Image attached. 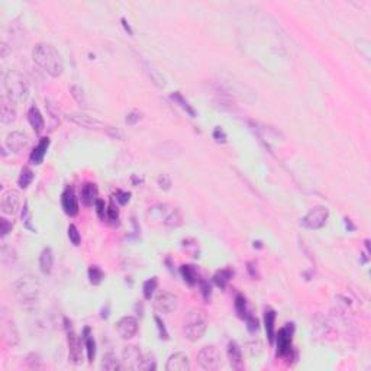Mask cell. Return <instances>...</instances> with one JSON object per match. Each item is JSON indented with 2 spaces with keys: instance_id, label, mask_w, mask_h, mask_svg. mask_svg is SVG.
I'll return each instance as SVG.
<instances>
[{
  "instance_id": "1",
  "label": "cell",
  "mask_w": 371,
  "mask_h": 371,
  "mask_svg": "<svg viewBox=\"0 0 371 371\" xmlns=\"http://www.w3.org/2000/svg\"><path fill=\"white\" fill-rule=\"evenodd\" d=\"M34 61L47 74L51 77H60L64 71V61L58 50L47 42L36 44L32 53Z\"/></svg>"
},
{
  "instance_id": "2",
  "label": "cell",
  "mask_w": 371,
  "mask_h": 371,
  "mask_svg": "<svg viewBox=\"0 0 371 371\" xmlns=\"http://www.w3.org/2000/svg\"><path fill=\"white\" fill-rule=\"evenodd\" d=\"M12 289L18 301L23 306L35 304L41 293V284L35 276H23L18 279L13 283Z\"/></svg>"
},
{
  "instance_id": "3",
  "label": "cell",
  "mask_w": 371,
  "mask_h": 371,
  "mask_svg": "<svg viewBox=\"0 0 371 371\" xmlns=\"http://www.w3.org/2000/svg\"><path fill=\"white\" fill-rule=\"evenodd\" d=\"M4 90L6 99L10 103H22L28 99V83L23 75L18 71H7L4 75Z\"/></svg>"
},
{
  "instance_id": "4",
  "label": "cell",
  "mask_w": 371,
  "mask_h": 371,
  "mask_svg": "<svg viewBox=\"0 0 371 371\" xmlns=\"http://www.w3.org/2000/svg\"><path fill=\"white\" fill-rule=\"evenodd\" d=\"M208 329V315L203 309H192L184 318V335L190 341H199Z\"/></svg>"
},
{
  "instance_id": "5",
  "label": "cell",
  "mask_w": 371,
  "mask_h": 371,
  "mask_svg": "<svg viewBox=\"0 0 371 371\" xmlns=\"http://www.w3.org/2000/svg\"><path fill=\"white\" fill-rule=\"evenodd\" d=\"M197 363L203 370L216 371L222 367V355L213 345L203 347L197 354Z\"/></svg>"
},
{
  "instance_id": "6",
  "label": "cell",
  "mask_w": 371,
  "mask_h": 371,
  "mask_svg": "<svg viewBox=\"0 0 371 371\" xmlns=\"http://www.w3.org/2000/svg\"><path fill=\"white\" fill-rule=\"evenodd\" d=\"M0 328H1V339L4 344L9 347H16L19 344V332L16 329V325L13 319L7 315L6 307L1 309V316H0Z\"/></svg>"
},
{
  "instance_id": "7",
  "label": "cell",
  "mask_w": 371,
  "mask_h": 371,
  "mask_svg": "<svg viewBox=\"0 0 371 371\" xmlns=\"http://www.w3.org/2000/svg\"><path fill=\"white\" fill-rule=\"evenodd\" d=\"M293 332H295V325L287 323L283 326L279 334L276 335V342H277V355L279 357H289L292 353V341H293Z\"/></svg>"
},
{
  "instance_id": "8",
  "label": "cell",
  "mask_w": 371,
  "mask_h": 371,
  "mask_svg": "<svg viewBox=\"0 0 371 371\" xmlns=\"http://www.w3.org/2000/svg\"><path fill=\"white\" fill-rule=\"evenodd\" d=\"M329 216V211L325 206H316L313 208L304 218H301L300 225L306 229H320L322 226H325V223L328 221Z\"/></svg>"
},
{
  "instance_id": "9",
  "label": "cell",
  "mask_w": 371,
  "mask_h": 371,
  "mask_svg": "<svg viewBox=\"0 0 371 371\" xmlns=\"http://www.w3.org/2000/svg\"><path fill=\"white\" fill-rule=\"evenodd\" d=\"M177 306H178V297L170 292L159 293L154 300V307L159 313H171L177 309Z\"/></svg>"
},
{
  "instance_id": "10",
  "label": "cell",
  "mask_w": 371,
  "mask_h": 371,
  "mask_svg": "<svg viewBox=\"0 0 371 371\" xmlns=\"http://www.w3.org/2000/svg\"><path fill=\"white\" fill-rule=\"evenodd\" d=\"M19 206H20V193L18 190L10 189L3 193L0 208L4 215H15L19 211Z\"/></svg>"
},
{
  "instance_id": "11",
  "label": "cell",
  "mask_w": 371,
  "mask_h": 371,
  "mask_svg": "<svg viewBox=\"0 0 371 371\" xmlns=\"http://www.w3.org/2000/svg\"><path fill=\"white\" fill-rule=\"evenodd\" d=\"M67 341H69V361L74 366L83 363V351H81V341L75 335L73 329L67 331Z\"/></svg>"
},
{
  "instance_id": "12",
  "label": "cell",
  "mask_w": 371,
  "mask_h": 371,
  "mask_svg": "<svg viewBox=\"0 0 371 371\" xmlns=\"http://www.w3.org/2000/svg\"><path fill=\"white\" fill-rule=\"evenodd\" d=\"M116 331L122 339H131L138 332V320L134 316H124L116 323Z\"/></svg>"
},
{
  "instance_id": "13",
  "label": "cell",
  "mask_w": 371,
  "mask_h": 371,
  "mask_svg": "<svg viewBox=\"0 0 371 371\" xmlns=\"http://www.w3.org/2000/svg\"><path fill=\"white\" fill-rule=\"evenodd\" d=\"M141 358H142V353H141V350H140L137 345H128V347L124 348V353H122V363H124V367H125V369L138 370V366H140Z\"/></svg>"
},
{
  "instance_id": "14",
  "label": "cell",
  "mask_w": 371,
  "mask_h": 371,
  "mask_svg": "<svg viewBox=\"0 0 371 371\" xmlns=\"http://www.w3.org/2000/svg\"><path fill=\"white\" fill-rule=\"evenodd\" d=\"M61 206L69 216H75L78 213V200L73 187H66V190L61 194Z\"/></svg>"
},
{
  "instance_id": "15",
  "label": "cell",
  "mask_w": 371,
  "mask_h": 371,
  "mask_svg": "<svg viewBox=\"0 0 371 371\" xmlns=\"http://www.w3.org/2000/svg\"><path fill=\"white\" fill-rule=\"evenodd\" d=\"M28 142H29L28 137H26L23 132H19V131L10 132V134L6 137V140H4L6 147H7L9 151H12V152H20L22 149H25L28 147Z\"/></svg>"
},
{
  "instance_id": "16",
  "label": "cell",
  "mask_w": 371,
  "mask_h": 371,
  "mask_svg": "<svg viewBox=\"0 0 371 371\" xmlns=\"http://www.w3.org/2000/svg\"><path fill=\"white\" fill-rule=\"evenodd\" d=\"M167 371H189L190 370V361L189 357L184 353H174L168 357L167 364H165Z\"/></svg>"
},
{
  "instance_id": "17",
  "label": "cell",
  "mask_w": 371,
  "mask_h": 371,
  "mask_svg": "<svg viewBox=\"0 0 371 371\" xmlns=\"http://www.w3.org/2000/svg\"><path fill=\"white\" fill-rule=\"evenodd\" d=\"M99 190L94 183H84L80 189V197L84 206H93L99 199Z\"/></svg>"
},
{
  "instance_id": "18",
  "label": "cell",
  "mask_w": 371,
  "mask_h": 371,
  "mask_svg": "<svg viewBox=\"0 0 371 371\" xmlns=\"http://www.w3.org/2000/svg\"><path fill=\"white\" fill-rule=\"evenodd\" d=\"M228 358L233 370H242L244 369V360H242V350L235 342L230 341L228 344Z\"/></svg>"
},
{
  "instance_id": "19",
  "label": "cell",
  "mask_w": 371,
  "mask_h": 371,
  "mask_svg": "<svg viewBox=\"0 0 371 371\" xmlns=\"http://www.w3.org/2000/svg\"><path fill=\"white\" fill-rule=\"evenodd\" d=\"M28 121L31 124V126L34 128V131L36 134H41L45 128V122H44V116L41 113V110L36 106H31L28 110Z\"/></svg>"
},
{
  "instance_id": "20",
  "label": "cell",
  "mask_w": 371,
  "mask_h": 371,
  "mask_svg": "<svg viewBox=\"0 0 371 371\" xmlns=\"http://www.w3.org/2000/svg\"><path fill=\"white\" fill-rule=\"evenodd\" d=\"M48 148H50V140H48V138H42V140L39 141V144L32 149V152H31V157H29L31 162L35 164V165H39V164L44 161Z\"/></svg>"
},
{
  "instance_id": "21",
  "label": "cell",
  "mask_w": 371,
  "mask_h": 371,
  "mask_svg": "<svg viewBox=\"0 0 371 371\" xmlns=\"http://www.w3.org/2000/svg\"><path fill=\"white\" fill-rule=\"evenodd\" d=\"M69 119L73 124L83 126V128H97L102 125L97 119H94L93 116H88L86 113H71V115H69Z\"/></svg>"
},
{
  "instance_id": "22",
  "label": "cell",
  "mask_w": 371,
  "mask_h": 371,
  "mask_svg": "<svg viewBox=\"0 0 371 371\" xmlns=\"http://www.w3.org/2000/svg\"><path fill=\"white\" fill-rule=\"evenodd\" d=\"M39 267L44 274H50L54 267V254L51 248H44L39 255Z\"/></svg>"
},
{
  "instance_id": "23",
  "label": "cell",
  "mask_w": 371,
  "mask_h": 371,
  "mask_svg": "<svg viewBox=\"0 0 371 371\" xmlns=\"http://www.w3.org/2000/svg\"><path fill=\"white\" fill-rule=\"evenodd\" d=\"M274 323H276V312L273 309L265 310L264 315V326H265V332H267V338L268 341L273 344L276 339V331H274Z\"/></svg>"
},
{
  "instance_id": "24",
  "label": "cell",
  "mask_w": 371,
  "mask_h": 371,
  "mask_svg": "<svg viewBox=\"0 0 371 371\" xmlns=\"http://www.w3.org/2000/svg\"><path fill=\"white\" fill-rule=\"evenodd\" d=\"M162 222H164V225H165L167 228H170V229L178 228V226L183 223V213H181V211H180L178 208L171 209L170 212L165 213Z\"/></svg>"
},
{
  "instance_id": "25",
  "label": "cell",
  "mask_w": 371,
  "mask_h": 371,
  "mask_svg": "<svg viewBox=\"0 0 371 371\" xmlns=\"http://www.w3.org/2000/svg\"><path fill=\"white\" fill-rule=\"evenodd\" d=\"M13 103H10L7 99H1V112H0V119H1V124L4 125H9L12 124L15 119H16V112L15 109L12 107Z\"/></svg>"
},
{
  "instance_id": "26",
  "label": "cell",
  "mask_w": 371,
  "mask_h": 371,
  "mask_svg": "<svg viewBox=\"0 0 371 371\" xmlns=\"http://www.w3.org/2000/svg\"><path fill=\"white\" fill-rule=\"evenodd\" d=\"M83 339H84V345H86V351H87V360H88V363H93L94 358H96V341L90 335V329L88 328L84 329Z\"/></svg>"
},
{
  "instance_id": "27",
  "label": "cell",
  "mask_w": 371,
  "mask_h": 371,
  "mask_svg": "<svg viewBox=\"0 0 371 371\" xmlns=\"http://www.w3.org/2000/svg\"><path fill=\"white\" fill-rule=\"evenodd\" d=\"M102 370L106 371H116L121 370L124 366L121 364V361L116 358V355L113 353H107L103 355V360H102Z\"/></svg>"
},
{
  "instance_id": "28",
  "label": "cell",
  "mask_w": 371,
  "mask_h": 371,
  "mask_svg": "<svg viewBox=\"0 0 371 371\" xmlns=\"http://www.w3.org/2000/svg\"><path fill=\"white\" fill-rule=\"evenodd\" d=\"M180 273H181L184 282H186L189 286H194V284L199 282V279H197V271H196V268H194L193 265H190V264L181 265Z\"/></svg>"
},
{
  "instance_id": "29",
  "label": "cell",
  "mask_w": 371,
  "mask_h": 371,
  "mask_svg": "<svg viewBox=\"0 0 371 371\" xmlns=\"http://www.w3.org/2000/svg\"><path fill=\"white\" fill-rule=\"evenodd\" d=\"M233 276V271L230 268H223V270H219L215 276H213V282L218 287L221 289H225L226 284L229 283V280L232 279Z\"/></svg>"
},
{
  "instance_id": "30",
  "label": "cell",
  "mask_w": 371,
  "mask_h": 371,
  "mask_svg": "<svg viewBox=\"0 0 371 371\" xmlns=\"http://www.w3.org/2000/svg\"><path fill=\"white\" fill-rule=\"evenodd\" d=\"M157 369V361H155V357L152 354H142V358L140 361V366H138V370L142 371H154Z\"/></svg>"
},
{
  "instance_id": "31",
  "label": "cell",
  "mask_w": 371,
  "mask_h": 371,
  "mask_svg": "<svg viewBox=\"0 0 371 371\" xmlns=\"http://www.w3.org/2000/svg\"><path fill=\"white\" fill-rule=\"evenodd\" d=\"M32 180H34V171H32L29 167L22 168L20 176H19V178H18L19 187H20V189H26V187L32 183Z\"/></svg>"
},
{
  "instance_id": "32",
  "label": "cell",
  "mask_w": 371,
  "mask_h": 371,
  "mask_svg": "<svg viewBox=\"0 0 371 371\" xmlns=\"http://www.w3.org/2000/svg\"><path fill=\"white\" fill-rule=\"evenodd\" d=\"M103 279H105V273L102 271L100 267L91 265V267L88 268V280H90V283H91L93 286H99V284L103 282Z\"/></svg>"
},
{
  "instance_id": "33",
  "label": "cell",
  "mask_w": 371,
  "mask_h": 371,
  "mask_svg": "<svg viewBox=\"0 0 371 371\" xmlns=\"http://www.w3.org/2000/svg\"><path fill=\"white\" fill-rule=\"evenodd\" d=\"M235 312L238 315V318L241 319H245L247 315H248V310H247V300L242 295H236L235 297Z\"/></svg>"
},
{
  "instance_id": "34",
  "label": "cell",
  "mask_w": 371,
  "mask_h": 371,
  "mask_svg": "<svg viewBox=\"0 0 371 371\" xmlns=\"http://www.w3.org/2000/svg\"><path fill=\"white\" fill-rule=\"evenodd\" d=\"M171 99H173L174 102H177V103H178V105H180V106H181V107H183V109L189 113V115H190V116H196L194 109L189 105V102H187V100L181 96V93H180V91H174V93L171 94Z\"/></svg>"
},
{
  "instance_id": "35",
  "label": "cell",
  "mask_w": 371,
  "mask_h": 371,
  "mask_svg": "<svg viewBox=\"0 0 371 371\" xmlns=\"http://www.w3.org/2000/svg\"><path fill=\"white\" fill-rule=\"evenodd\" d=\"M70 93H71V96H73V99H74L75 102L80 105V106H86L87 105V100H86V94H84V90L80 87V86H71L70 87Z\"/></svg>"
},
{
  "instance_id": "36",
  "label": "cell",
  "mask_w": 371,
  "mask_h": 371,
  "mask_svg": "<svg viewBox=\"0 0 371 371\" xmlns=\"http://www.w3.org/2000/svg\"><path fill=\"white\" fill-rule=\"evenodd\" d=\"M157 286H158V279H157V277H151V279H148V280L144 283L142 292H144V297H145L147 300H149V299L152 297L155 289H157Z\"/></svg>"
},
{
  "instance_id": "37",
  "label": "cell",
  "mask_w": 371,
  "mask_h": 371,
  "mask_svg": "<svg viewBox=\"0 0 371 371\" xmlns=\"http://www.w3.org/2000/svg\"><path fill=\"white\" fill-rule=\"evenodd\" d=\"M26 366L32 370H39L42 369V360L38 354L35 353H31L28 357H26Z\"/></svg>"
},
{
  "instance_id": "38",
  "label": "cell",
  "mask_w": 371,
  "mask_h": 371,
  "mask_svg": "<svg viewBox=\"0 0 371 371\" xmlns=\"http://www.w3.org/2000/svg\"><path fill=\"white\" fill-rule=\"evenodd\" d=\"M199 287H200V293H202L203 299H205L206 301H209V300H211V296H212V286L209 284V282H206V280H199Z\"/></svg>"
},
{
  "instance_id": "39",
  "label": "cell",
  "mask_w": 371,
  "mask_h": 371,
  "mask_svg": "<svg viewBox=\"0 0 371 371\" xmlns=\"http://www.w3.org/2000/svg\"><path fill=\"white\" fill-rule=\"evenodd\" d=\"M107 218H109L110 223L118 225V221H119V212H118V208L115 206L113 200L110 202V205H109V208H107Z\"/></svg>"
},
{
  "instance_id": "40",
  "label": "cell",
  "mask_w": 371,
  "mask_h": 371,
  "mask_svg": "<svg viewBox=\"0 0 371 371\" xmlns=\"http://www.w3.org/2000/svg\"><path fill=\"white\" fill-rule=\"evenodd\" d=\"M94 206H96V213H97L99 219H100V221H105V218L107 216V209H106L105 202H103L102 199H97L96 203H94Z\"/></svg>"
},
{
  "instance_id": "41",
  "label": "cell",
  "mask_w": 371,
  "mask_h": 371,
  "mask_svg": "<svg viewBox=\"0 0 371 371\" xmlns=\"http://www.w3.org/2000/svg\"><path fill=\"white\" fill-rule=\"evenodd\" d=\"M245 320H247V328H248V331L251 332V334H255L257 331H258V319L255 318V316H252V315H247V318H245Z\"/></svg>"
},
{
  "instance_id": "42",
  "label": "cell",
  "mask_w": 371,
  "mask_h": 371,
  "mask_svg": "<svg viewBox=\"0 0 371 371\" xmlns=\"http://www.w3.org/2000/svg\"><path fill=\"white\" fill-rule=\"evenodd\" d=\"M69 238H70V241H71V244L73 245H80V241H81V236H80V232H78V229L75 228V225H70L69 226Z\"/></svg>"
},
{
  "instance_id": "43",
  "label": "cell",
  "mask_w": 371,
  "mask_h": 371,
  "mask_svg": "<svg viewBox=\"0 0 371 371\" xmlns=\"http://www.w3.org/2000/svg\"><path fill=\"white\" fill-rule=\"evenodd\" d=\"M154 320H155V323H157V328H158V335H159V338L161 339H168V332H167V329H165V325H164V322L159 319V316H154Z\"/></svg>"
},
{
  "instance_id": "44",
  "label": "cell",
  "mask_w": 371,
  "mask_h": 371,
  "mask_svg": "<svg viewBox=\"0 0 371 371\" xmlns=\"http://www.w3.org/2000/svg\"><path fill=\"white\" fill-rule=\"evenodd\" d=\"M141 118H142V115H141L140 110H132V112H129V113L126 115V124L132 126V125H135L137 122H140Z\"/></svg>"
},
{
  "instance_id": "45",
  "label": "cell",
  "mask_w": 371,
  "mask_h": 371,
  "mask_svg": "<svg viewBox=\"0 0 371 371\" xmlns=\"http://www.w3.org/2000/svg\"><path fill=\"white\" fill-rule=\"evenodd\" d=\"M158 186H159L162 190H170V187H171V178H170V176H168V174H161V176L158 177Z\"/></svg>"
},
{
  "instance_id": "46",
  "label": "cell",
  "mask_w": 371,
  "mask_h": 371,
  "mask_svg": "<svg viewBox=\"0 0 371 371\" xmlns=\"http://www.w3.org/2000/svg\"><path fill=\"white\" fill-rule=\"evenodd\" d=\"M129 199H131V193H128V192H118L116 193V200L121 203V205H126L128 202H129Z\"/></svg>"
},
{
  "instance_id": "47",
  "label": "cell",
  "mask_w": 371,
  "mask_h": 371,
  "mask_svg": "<svg viewBox=\"0 0 371 371\" xmlns=\"http://www.w3.org/2000/svg\"><path fill=\"white\" fill-rule=\"evenodd\" d=\"M213 138L218 141V142H226V134H225V131H223L221 126H218L215 131H213Z\"/></svg>"
},
{
  "instance_id": "48",
  "label": "cell",
  "mask_w": 371,
  "mask_h": 371,
  "mask_svg": "<svg viewBox=\"0 0 371 371\" xmlns=\"http://www.w3.org/2000/svg\"><path fill=\"white\" fill-rule=\"evenodd\" d=\"M106 131H107V134H109L112 138H115V140H124V134H122L119 129H116V128H113V126H107Z\"/></svg>"
},
{
  "instance_id": "49",
  "label": "cell",
  "mask_w": 371,
  "mask_h": 371,
  "mask_svg": "<svg viewBox=\"0 0 371 371\" xmlns=\"http://www.w3.org/2000/svg\"><path fill=\"white\" fill-rule=\"evenodd\" d=\"M248 273L252 279H258L260 274H258V268H257V263L255 261H249L248 263Z\"/></svg>"
},
{
  "instance_id": "50",
  "label": "cell",
  "mask_w": 371,
  "mask_h": 371,
  "mask_svg": "<svg viewBox=\"0 0 371 371\" xmlns=\"http://www.w3.org/2000/svg\"><path fill=\"white\" fill-rule=\"evenodd\" d=\"M0 223H1V236H6L10 230H12V228H13V225L9 222L7 219H0Z\"/></svg>"
},
{
  "instance_id": "51",
  "label": "cell",
  "mask_w": 371,
  "mask_h": 371,
  "mask_svg": "<svg viewBox=\"0 0 371 371\" xmlns=\"http://www.w3.org/2000/svg\"><path fill=\"white\" fill-rule=\"evenodd\" d=\"M122 23H124V26H125V29L129 32V35H132V29H131V26L128 25V22H126V19L125 18H122Z\"/></svg>"
},
{
  "instance_id": "52",
  "label": "cell",
  "mask_w": 371,
  "mask_h": 371,
  "mask_svg": "<svg viewBox=\"0 0 371 371\" xmlns=\"http://www.w3.org/2000/svg\"><path fill=\"white\" fill-rule=\"evenodd\" d=\"M345 221H347V228H350L351 230H354V229H355V228H354V225L351 223V221H350V219H345Z\"/></svg>"
}]
</instances>
